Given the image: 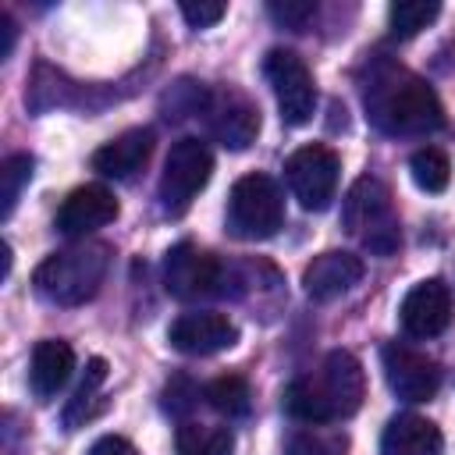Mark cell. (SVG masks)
Instances as JSON below:
<instances>
[{
  "instance_id": "obj_1",
  "label": "cell",
  "mask_w": 455,
  "mask_h": 455,
  "mask_svg": "<svg viewBox=\"0 0 455 455\" xmlns=\"http://www.w3.org/2000/svg\"><path fill=\"white\" fill-rule=\"evenodd\" d=\"M363 107L384 135L409 139L444 128V107L437 92L395 60H377L370 68V78L363 85Z\"/></svg>"
},
{
  "instance_id": "obj_2",
  "label": "cell",
  "mask_w": 455,
  "mask_h": 455,
  "mask_svg": "<svg viewBox=\"0 0 455 455\" xmlns=\"http://www.w3.org/2000/svg\"><path fill=\"white\" fill-rule=\"evenodd\" d=\"M363 398H366L363 363L352 352L334 348L316 363V370H309L288 384L284 409L295 419L320 427V423H338V419L355 416Z\"/></svg>"
},
{
  "instance_id": "obj_3",
  "label": "cell",
  "mask_w": 455,
  "mask_h": 455,
  "mask_svg": "<svg viewBox=\"0 0 455 455\" xmlns=\"http://www.w3.org/2000/svg\"><path fill=\"white\" fill-rule=\"evenodd\" d=\"M107 270H110V245L107 242H82V245H71V249L46 256L36 267L32 284L46 302L82 306L100 291Z\"/></svg>"
},
{
  "instance_id": "obj_4",
  "label": "cell",
  "mask_w": 455,
  "mask_h": 455,
  "mask_svg": "<svg viewBox=\"0 0 455 455\" xmlns=\"http://www.w3.org/2000/svg\"><path fill=\"white\" fill-rule=\"evenodd\" d=\"M341 220L348 228V235H355L373 256H391L402 242V228H398V213L391 203V192L380 178L363 174L341 206Z\"/></svg>"
},
{
  "instance_id": "obj_5",
  "label": "cell",
  "mask_w": 455,
  "mask_h": 455,
  "mask_svg": "<svg viewBox=\"0 0 455 455\" xmlns=\"http://www.w3.org/2000/svg\"><path fill=\"white\" fill-rule=\"evenodd\" d=\"M284 224V196L270 174H242L228 199V231L242 242H263Z\"/></svg>"
},
{
  "instance_id": "obj_6",
  "label": "cell",
  "mask_w": 455,
  "mask_h": 455,
  "mask_svg": "<svg viewBox=\"0 0 455 455\" xmlns=\"http://www.w3.org/2000/svg\"><path fill=\"white\" fill-rule=\"evenodd\" d=\"M213 174V153L203 139H178L164 160V174H160V206L178 217L192 206V199L206 188Z\"/></svg>"
},
{
  "instance_id": "obj_7",
  "label": "cell",
  "mask_w": 455,
  "mask_h": 455,
  "mask_svg": "<svg viewBox=\"0 0 455 455\" xmlns=\"http://www.w3.org/2000/svg\"><path fill=\"white\" fill-rule=\"evenodd\" d=\"M263 75H267V82L274 89V100H277V110H281V121L284 124L299 128V124L313 121L316 85H313V75H309L306 60L295 50L274 46L263 57Z\"/></svg>"
},
{
  "instance_id": "obj_8",
  "label": "cell",
  "mask_w": 455,
  "mask_h": 455,
  "mask_svg": "<svg viewBox=\"0 0 455 455\" xmlns=\"http://www.w3.org/2000/svg\"><path fill=\"white\" fill-rule=\"evenodd\" d=\"M338 171H341V160L323 142L299 146L284 160V178H288L291 196L299 199L302 210H313V213L331 206V199L338 192Z\"/></svg>"
},
{
  "instance_id": "obj_9",
  "label": "cell",
  "mask_w": 455,
  "mask_h": 455,
  "mask_svg": "<svg viewBox=\"0 0 455 455\" xmlns=\"http://www.w3.org/2000/svg\"><path fill=\"white\" fill-rule=\"evenodd\" d=\"M203 110H206V124L210 135L228 146V149H245L256 142L259 135V107L235 85H220L210 89L203 96Z\"/></svg>"
},
{
  "instance_id": "obj_10",
  "label": "cell",
  "mask_w": 455,
  "mask_h": 455,
  "mask_svg": "<svg viewBox=\"0 0 455 455\" xmlns=\"http://www.w3.org/2000/svg\"><path fill=\"white\" fill-rule=\"evenodd\" d=\"M164 284L174 299H203V295H224V263L192 245V242H181L167 252L164 259Z\"/></svg>"
},
{
  "instance_id": "obj_11",
  "label": "cell",
  "mask_w": 455,
  "mask_h": 455,
  "mask_svg": "<svg viewBox=\"0 0 455 455\" xmlns=\"http://www.w3.org/2000/svg\"><path fill=\"white\" fill-rule=\"evenodd\" d=\"M380 366H384V380L387 387L402 398V402H430L441 387V366L402 341H387L380 348Z\"/></svg>"
},
{
  "instance_id": "obj_12",
  "label": "cell",
  "mask_w": 455,
  "mask_h": 455,
  "mask_svg": "<svg viewBox=\"0 0 455 455\" xmlns=\"http://www.w3.org/2000/svg\"><path fill=\"white\" fill-rule=\"evenodd\" d=\"M451 288L441 281V277H423L416 281L402 306H398V320L405 327L409 338H437L441 331H448L451 323Z\"/></svg>"
},
{
  "instance_id": "obj_13",
  "label": "cell",
  "mask_w": 455,
  "mask_h": 455,
  "mask_svg": "<svg viewBox=\"0 0 455 455\" xmlns=\"http://www.w3.org/2000/svg\"><path fill=\"white\" fill-rule=\"evenodd\" d=\"M117 213H121L117 196H114L107 185L92 181V185L75 188V192L60 203V210H57V231L68 235V238H85V235H92V231H100V228H107V224H114Z\"/></svg>"
},
{
  "instance_id": "obj_14",
  "label": "cell",
  "mask_w": 455,
  "mask_h": 455,
  "mask_svg": "<svg viewBox=\"0 0 455 455\" xmlns=\"http://www.w3.org/2000/svg\"><path fill=\"white\" fill-rule=\"evenodd\" d=\"M167 341L181 355H213V352H224L238 341V327L224 313H210V309L181 313L167 327Z\"/></svg>"
},
{
  "instance_id": "obj_15",
  "label": "cell",
  "mask_w": 455,
  "mask_h": 455,
  "mask_svg": "<svg viewBox=\"0 0 455 455\" xmlns=\"http://www.w3.org/2000/svg\"><path fill=\"white\" fill-rule=\"evenodd\" d=\"M363 277V259L341 249H327L320 256H313L302 270V288L309 299L316 302H331L338 295H345L352 284H359Z\"/></svg>"
},
{
  "instance_id": "obj_16",
  "label": "cell",
  "mask_w": 455,
  "mask_h": 455,
  "mask_svg": "<svg viewBox=\"0 0 455 455\" xmlns=\"http://www.w3.org/2000/svg\"><path fill=\"white\" fill-rule=\"evenodd\" d=\"M153 132L149 128H128L121 132L117 139L103 142L96 153H92V171H100L103 178H114V181H124L132 178L135 171H142L153 156Z\"/></svg>"
},
{
  "instance_id": "obj_17",
  "label": "cell",
  "mask_w": 455,
  "mask_h": 455,
  "mask_svg": "<svg viewBox=\"0 0 455 455\" xmlns=\"http://www.w3.org/2000/svg\"><path fill=\"white\" fill-rule=\"evenodd\" d=\"M441 451H444V437L437 423L416 412H402L384 427L380 455H441Z\"/></svg>"
},
{
  "instance_id": "obj_18",
  "label": "cell",
  "mask_w": 455,
  "mask_h": 455,
  "mask_svg": "<svg viewBox=\"0 0 455 455\" xmlns=\"http://www.w3.org/2000/svg\"><path fill=\"white\" fill-rule=\"evenodd\" d=\"M71 370H75V348L60 338H43L32 348V363H28V384L36 398H53L68 384Z\"/></svg>"
},
{
  "instance_id": "obj_19",
  "label": "cell",
  "mask_w": 455,
  "mask_h": 455,
  "mask_svg": "<svg viewBox=\"0 0 455 455\" xmlns=\"http://www.w3.org/2000/svg\"><path fill=\"white\" fill-rule=\"evenodd\" d=\"M203 398L210 402V409H217V412L228 416V419H242V416H249V409H252L249 380L238 377V373H224V377L210 380V384L203 387Z\"/></svg>"
},
{
  "instance_id": "obj_20",
  "label": "cell",
  "mask_w": 455,
  "mask_h": 455,
  "mask_svg": "<svg viewBox=\"0 0 455 455\" xmlns=\"http://www.w3.org/2000/svg\"><path fill=\"white\" fill-rule=\"evenodd\" d=\"M174 451H178V455H231V451H235V437H231L228 427L181 423V427H178Z\"/></svg>"
},
{
  "instance_id": "obj_21",
  "label": "cell",
  "mask_w": 455,
  "mask_h": 455,
  "mask_svg": "<svg viewBox=\"0 0 455 455\" xmlns=\"http://www.w3.org/2000/svg\"><path fill=\"white\" fill-rule=\"evenodd\" d=\"M409 174H412L416 188L437 196V192H444L448 181H451V160H448L444 149H437V146H423V149L412 153V160H409Z\"/></svg>"
},
{
  "instance_id": "obj_22",
  "label": "cell",
  "mask_w": 455,
  "mask_h": 455,
  "mask_svg": "<svg viewBox=\"0 0 455 455\" xmlns=\"http://www.w3.org/2000/svg\"><path fill=\"white\" fill-rule=\"evenodd\" d=\"M437 14H441V4H434V0H402V4H391L387 7V25H391V36L412 39Z\"/></svg>"
},
{
  "instance_id": "obj_23",
  "label": "cell",
  "mask_w": 455,
  "mask_h": 455,
  "mask_svg": "<svg viewBox=\"0 0 455 455\" xmlns=\"http://www.w3.org/2000/svg\"><path fill=\"white\" fill-rule=\"evenodd\" d=\"M32 171H36V160H32L28 153H11V156L0 164V199H4L0 217H4V220L14 213L21 188L32 181Z\"/></svg>"
},
{
  "instance_id": "obj_24",
  "label": "cell",
  "mask_w": 455,
  "mask_h": 455,
  "mask_svg": "<svg viewBox=\"0 0 455 455\" xmlns=\"http://www.w3.org/2000/svg\"><path fill=\"white\" fill-rule=\"evenodd\" d=\"M103 380H107V363H103V359H89V366H85V380L78 384V391H75V398L68 402V412H64L68 430L82 427V423L92 416V402H96V391H100Z\"/></svg>"
},
{
  "instance_id": "obj_25",
  "label": "cell",
  "mask_w": 455,
  "mask_h": 455,
  "mask_svg": "<svg viewBox=\"0 0 455 455\" xmlns=\"http://www.w3.org/2000/svg\"><path fill=\"white\" fill-rule=\"evenodd\" d=\"M288 455H345V437L320 434V430H299L288 441Z\"/></svg>"
},
{
  "instance_id": "obj_26",
  "label": "cell",
  "mask_w": 455,
  "mask_h": 455,
  "mask_svg": "<svg viewBox=\"0 0 455 455\" xmlns=\"http://www.w3.org/2000/svg\"><path fill=\"white\" fill-rule=\"evenodd\" d=\"M267 11H270L274 21H281V25H288V28H302V25L313 18L316 4H309V0H302V4H270Z\"/></svg>"
},
{
  "instance_id": "obj_27",
  "label": "cell",
  "mask_w": 455,
  "mask_h": 455,
  "mask_svg": "<svg viewBox=\"0 0 455 455\" xmlns=\"http://www.w3.org/2000/svg\"><path fill=\"white\" fill-rule=\"evenodd\" d=\"M224 14H228L224 4H181V18H185L192 28H210V25H217Z\"/></svg>"
},
{
  "instance_id": "obj_28",
  "label": "cell",
  "mask_w": 455,
  "mask_h": 455,
  "mask_svg": "<svg viewBox=\"0 0 455 455\" xmlns=\"http://www.w3.org/2000/svg\"><path fill=\"white\" fill-rule=\"evenodd\" d=\"M185 387V377H174L167 387H164V405L171 409V412H188L192 405H196V398H199V387H188V391H181Z\"/></svg>"
},
{
  "instance_id": "obj_29",
  "label": "cell",
  "mask_w": 455,
  "mask_h": 455,
  "mask_svg": "<svg viewBox=\"0 0 455 455\" xmlns=\"http://www.w3.org/2000/svg\"><path fill=\"white\" fill-rule=\"evenodd\" d=\"M89 455H139V451H135L132 441H124V437H117V434H107V437H100V441L89 448Z\"/></svg>"
},
{
  "instance_id": "obj_30",
  "label": "cell",
  "mask_w": 455,
  "mask_h": 455,
  "mask_svg": "<svg viewBox=\"0 0 455 455\" xmlns=\"http://www.w3.org/2000/svg\"><path fill=\"white\" fill-rule=\"evenodd\" d=\"M0 32H4V43H0V60H7L11 53H14V39H18V25H14V18L4 11L0 14Z\"/></svg>"
}]
</instances>
